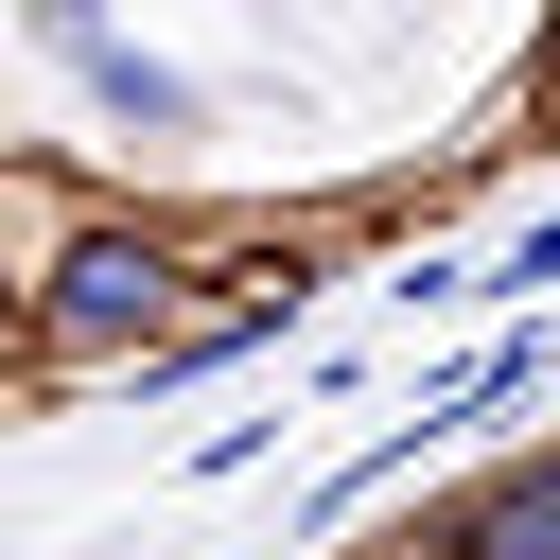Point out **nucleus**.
Segmentation results:
<instances>
[{
    "instance_id": "f257e3e1",
    "label": "nucleus",
    "mask_w": 560,
    "mask_h": 560,
    "mask_svg": "<svg viewBox=\"0 0 560 560\" xmlns=\"http://www.w3.org/2000/svg\"><path fill=\"white\" fill-rule=\"evenodd\" d=\"M175 332H192V228H158V210H70L18 262V350H52V368H158Z\"/></svg>"
},
{
    "instance_id": "f03ea898",
    "label": "nucleus",
    "mask_w": 560,
    "mask_h": 560,
    "mask_svg": "<svg viewBox=\"0 0 560 560\" xmlns=\"http://www.w3.org/2000/svg\"><path fill=\"white\" fill-rule=\"evenodd\" d=\"M420 542H438V560H560V438H525L508 472H472Z\"/></svg>"
},
{
    "instance_id": "7ed1b4c3",
    "label": "nucleus",
    "mask_w": 560,
    "mask_h": 560,
    "mask_svg": "<svg viewBox=\"0 0 560 560\" xmlns=\"http://www.w3.org/2000/svg\"><path fill=\"white\" fill-rule=\"evenodd\" d=\"M560 368V332H490V350H455L438 385H420V420H402V455H438V438H472V420H508L525 385Z\"/></svg>"
},
{
    "instance_id": "20e7f679",
    "label": "nucleus",
    "mask_w": 560,
    "mask_h": 560,
    "mask_svg": "<svg viewBox=\"0 0 560 560\" xmlns=\"http://www.w3.org/2000/svg\"><path fill=\"white\" fill-rule=\"evenodd\" d=\"M52 52L88 70V105H122V122H192V88H175L158 52H122V35H88V18H52Z\"/></svg>"
},
{
    "instance_id": "39448f33",
    "label": "nucleus",
    "mask_w": 560,
    "mask_h": 560,
    "mask_svg": "<svg viewBox=\"0 0 560 560\" xmlns=\"http://www.w3.org/2000/svg\"><path fill=\"white\" fill-rule=\"evenodd\" d=\"M490 298H560V210H542V228H525V245L490 262Z\"/></svg>"
},
{
    "instance_id": "423d86ee",
    "label": "nucleus",
    "mask_w": 560,
    "mask_h": 560,
    "mask_svg": "<svg viewBox=\"0 0 560 560\" xmlns=\"http://www.w3.org/2000/svg\"><path fill=\"white\" fill-rule=\"evenodd\" d=\"M525 105H560V35H542V52H525Z\"/></svg>"
}]
</instances>
